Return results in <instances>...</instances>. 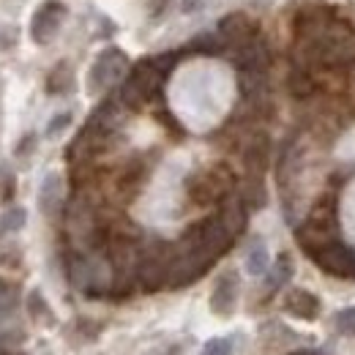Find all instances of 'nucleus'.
Masks as SVG:
<instances>
[{
  "instance_id": "nucleus-1",
  "label": "nucleus",
  "mask_w": 355,
  "mask_h": 355,
  "mask_svg": "<svg viewBox=\"0 0 355 355\" xmlns=\"http://www.w3.org/2000/svg\"><path fill=\"white\" fill-rule=\"evenodd\" d=\"M235 186V175L227 164H211L205 170H197L194 175L186 180V194L194 205H214V202H224L232 194Z\"/></svg>"
},
{
  "instance_id": "nucleus-2",
  "label": "nucleus",
  "mask_w": 355,
  "mask_h": 355,
  "mask_svg": "<svg viewBox=\"0 0 355 355\" xmlns=\"http://www.w3.org/2000/svg\"><path fill=\"white\" fill-rule=\"evenodd\" d=\"M173 260H175V252L170 243L153 241L150 246H145V252H139V260H137V284L145 293H156V290L167 287Z\"/></svg>"
},
{
  "instance_id": "nucleus-3",
  "label": "nucleus",
  "mask_w": 355,
  "mask_h": 355,
  "mask_svg": "<svg viewBox=\"0 0 355 355\" xmlns=\"http://www.w3.org/2000/svg\"><path fill=\"white\" fill-rule=\"evenodd\" d=\"M164 71L159 69V63L150 58V60H142L139 66H134L132 74L126 77V83L121 85V104L129 107V110H139L145 107L164 83Z\"/></svg>"
},
{
  "instance_id": "nucleus-4",
  "label": "nucleus",
  "mask_w": 355,
  "mask_h": 355,
  "mask_svg": "<svg viewBox=\"0 0 355 355\" xmlns=\"http://www.w3.org/2000/svg\"><path fill=\"white\" fill-rule=\"evenodd\" d=\"M126 69H129V58H126L123 49H115V46L104 49L93 60V66H90L88 71V93L90 96H98L107 88H112L126 74Z\"/></svg>"
},
{
  "instance_id": "nucleus-5",
  "label": "nucleus",
  "mask_w": 355,
  "mask_h": 355,
  "mask_svg": "<svg viewBox=\"0 0 355 355\" xmlns=\"http://www.w3.org/2000/svg\"><path fill=\"white\" fill-rule=\"evenodd\" d=\"M311 263L336 279H355V252L342 241H328L309 254Z\"/></svg>"
},
{
  "instance_id": "nucleus-6",
  "label": "nucleus",
  "mask_w": 355,
  "mask_h": 355,
  "mask_svg": "<svg viewBox=\"0 0 355 355\" xmlns=\"http://www.w3.org/2000/svg\"><path fill=\"white\" fill-rule=\"evenodd\" d=\"M66 17H69L66 3H60V0H44V3L33 11V19H31V39L39 46H46L58 36V31L63 28Z\"/></svg>"
},
{
  "instance_id": "nucleus-7",
  "label": "nucleus",
  "mask_w": 355,
  "mask_h": 355,
  "mask_svg": "<svg viewBox=\"0 0 355 355\" xmlns=\"http://www.w3.org/2000/svg\"><path fill=\"white\" fill-rule=\"evenodd\" d=\"M238 304V273L227 270L216 279L214 290H211V311L216 317H232Z\"/></svg>"
},
{
  "instance_id": "nucleus-8",
  "label": "nucleus",
  "mask_w": 355,
  "mask_h": 355,
  "mask_svg": "<svg viewBox=\"0 0 355 355\" xmlns=\"http://www.w3.org/2000/svg\"><path fill=\"white\" fill-rule=\"evenodd\" d=\"M39 211L46 219H55L63 211V178L58 173H46L39 186Z\"/></svg>"
},
{
  "instance_id": "nucleus-9",
  "label": "nucleus",
  "mask_w": 355,
  "mask_h": 355,
  "mask_svg": "<svg viewBox=\"0 0 355 355\" xmlns=\"http://www.w3.org/2000/svg\"><path fill=\"white\" fill-rule=\"evenodd\" d=\"M219 36L224 39L227 46H243L252 42V19L241 11L235 14H227L222 22H219Z\"/></svg>"
},
{
  "instance_id": "nucleus-10",
  "label": "nucleus",
  "mask_w": 355,
  "mask_h": 355,
  "mask_svg": "<svg viewBox=\"0 0 355 355\" xmlns=\"http://www.w3.org/2000/svg\"><path fill=\"white\" fill-rule=\"evenodd\" d=\"M320 309H322L320 298L314 293H309V290H304V287H295V290H290L284 295V311L298 317V320H317Z\"/></svg>"
},
{
  "instance_id": "nucleus-11",
  "label": "nucleus",
  "mask_w": 355,
  "mask_h": 355,
  "mask_svg": "<svg viewBox=\"0 0 355 355\" xmlns=\"http://www.w3.org/2000/svg\"><path fill=\"white\" fill-rule=\"evenodd\" d=\"M243 164L249 170V175H263L270 164V139L268 134H254L252 142L243 150Z\"/></svg>"
},
{
  "instance_id": "nucleus-12",
  "label": "nucleus",
  "mask_w": 355,
  "mask_h": 355,
  "mask_svg": "<svg viewBox=\"0 0 355 355\" xmlns=\"http://www.w3.org/2000/svg\"><path fill=\"white\" fill-rule=\"evenodd\" d=\"M249 208H246V202L241 200V194H230L227 200L222 202V211H219V219L227 224V230L238 238L243 230H246V224H249Z\"/></svg>"
},
{
  "instance_id": "nucleus-13",
  "label": "nucleus",
  "mask_w": 355,
  "mask_h": 355,
  "mask_svg": "<svg viewBox=\"0 0 355 355\" xmlns=\"http://www.w3.org/2000/svg\"><path fill=\"white\" fill-rule=\"evenodd\" d=\"M74 90V66L69 60H60L46 74V93L52 96H69Z\"/></svg>"
},
{
  "instance_id": "nucleus-14",
  "label": "nucleus",
  "mask_w": 355,
  "mask_h": 355,
  "mask_svg": "<svg viewBox=\"0 0 355 355\" xmlns=\"http://www.w3.org/2000/svg\"><path fill=\"white\" fill-rule=\"evenodd\" d=\"M241 200L246 202L249 211H260L263 205L268 202L266 186H263V175H249L243 189H241Z\"/></svg>"
},
{
  "instance_id": "nucleus-15",
  "label": "nucleus",
  "mask_w": 355,
  "mask_h": 355,
  "mask_svg": "<svg viewBox=\"0 0 355 355\" xmlns=\"http://www.w3.org/2000/svg\"><path fill=\"white\" fill-rule=\"evenodd\" d=\"M270 266V254H268L266 243L263 241H254L252 249L246 252V260H243V268L249 276H263Z\"/></svg>"
},
{
  "instance_id": "nucleus-16",
  "label": "nucleus",
  "mask_w": 355,
  "mask_h": 355,
  "mask_svg": "<svg viewBox=\"0 0 355 355\" xmlns=\"http://www.w3.org/2000/svg\"><path fill=\"white\" fill-rule=\"evenodd\" d=\"M287 88H290V93H293L295 98H309L311 93L317 90V83H314V77H311L304 66H298V69L290 71V77H287Z\"/></svg>"
},
{
  "instance_id": "nucleus-17",
  "label": "nucleus",
  "mask_w": 355,
  "mask_h": 355,
  "mask_svg": "<svg viewBox=\"0 0 355 355\" xmlns=\"http://www.w3.org/2000/svg\"><path fill=\"white\" fill-rule=\"evenodd\" d=\"M290 276H293V260H290L287 254H279V257H276V266L270 268V273H268V279H266V290L268 293L282 290V287L290 282Z\"/></svg>"
},
{
  "instance_id": "nucleus-18",
  "label": "nucleus",
  "mask_w": 355,
  "mask_h": 355,
  "mask_svg": "<svg viewBox=\"0 0 355 355\" xmlns=\"http://www.w3.org/2000/svg\"><path fill=\"white\" fill-rule=\"evenodd\" d=\"M19 306V287L8 279H0V320L11 317Z\"/></svg>"
},
{
  "instance_id": "nucleus-19",
  "label": "nucleus",
  "mask_w": 355,
  "mask_h": 355,
  "mask_svg": "<svg viewBox=\"0 0 355 355\" xmlns=\"http://www.w3.org/2000/svg\"><path fill=\"white\" fill-rule=\"evenodd\" d=\"M28 311H31V320H36V322H44V325H52V322H55V314L46 306L44 295H42L39 290H33V293L28 295Z\"/></svg>"
},
{
  "instance_id": "nucleus-20",
  "label": "nucleus",
  "mask_w": 355,
  "mask_h": 355,
  "mask_svg": "<svg viewBox=\"0 0 355 355\" xmlns=\"http://www.w3.org/2000/svg\"><path fill=\"white\" fill-rule=\"evenodd\" d=\"M224 39L219 33H202L197 36L191 44H189V52H200V55H219L224 52Z\"/></svg>"
},
{
  "instance_id": "nucleus-21",
  "label": "nucleus",
  "mask_w": 355,
  "mask_h": 355,
  "mask_svg": "<svg viewBox=\"0 0 355 355\" xmlns=\"http://www.w3.org/2000/svg\"><path fill=\"white\" fill-rule=\"evenodd\" d=\"M25 222H28L25 208H19V205L6 208V214L0 216V235H11V232L22 230V227H25Z\"/></svg>"
},
{
  "instance_id": "nucleus-22",
  "label": "nucleus",
  "mask_w": 355,
  "mask_h": 355,
  "mask_svg": "<svg viewBox=\"0 0 355 355\" xmlns=\"http://www.w3.org/2000/svg\"><path fill=\"white\" fill-rule=\"evenodd\" d=\"M17 194V173L8 164H0V202H11Z\"/></svg>"
},
{
  "instance_id": "nucleus-23",
  "label": "nucleus",
  "mask_w": 355,
  "mask_h": 355,
  "mask_svg": "<svg viewBox=\"0 0 355 355\" xmlns=\"http://www.w3.org/2000/svg\"><path fill=\"white\" fill-rule=\"evenodd\" d=\"M232 353H235V342L230 336H214L200 350V355H232Z\"/></svg>"
},
{
  "instance_id": "nucleus-24",
  "label": "nucleus",
  "mask_w": 355,
  "mask_h": 355,
  "mask_svg": "<svg viewBox=\"0 0 355 355\" xmlns=\"http://www.w3.org/2000/svg\"><path fill=\"white\" fill-rule=\"evenodd\" d=\"M334 328L342 334V336H355V306L347 309H339L334 314Z\"/></svg>"
},
{
  "instance_id": "nucleus-25",
  "label": "nucleus",
  "mask_w": 355,
  "mask_h": 355,
  "mask_svg": "<svg viewBox=\"0 0 355 355\" xmlns=\"http://www.w3.org/2000/svg\"><path fill=\"white\" fill-rule=\"evenodd\" d=\"M25 342V331L11 328V331H0V350H14Z\"/></svg>"
},
{
  "instance_id": "nucleus-26",
  "label": "nucleus",
  "mask_w": 355,
  "mask_h": 355,
  "mask_svg": "<svg viewBox=\"0 0 355 355\" xmlns=\"http://www.w3.org/2000/svg\"><path fill=\"white\" fill-rule=\"evenodd\" d=\"M69 126H71V112H60V115H55V118L49 121L46 137H58V134L63 132V129H69Z\"/></svg>"
},
{
  "instance_id": "nucleus-27",
  "label": "nucleus",
  "mask_w": 355,
  "mask_h": 355,
  "mask_svg": "<svg viewBox=\"0 0 355 355\" xmlns=\"http://www.w3.org/2000/svg\"><path fill=\"white\" fill-rule=\"evenodd\" d=\"M33 150H36V134H25L22 142L17 145V156H28V153H33Z\"/></svg>"
},
{
  "instance_id": "nucleus-28",
  "label": "nucleus",
  "mask_w": 355,
  "mask_h": 355,
  "mask_svg": "<svg viewBox=\"0 0 355 355\" xmlns=\"http://www.w3.org/2000/svg\"><path fill=\"white\" fill-rule=\"evenodd\" d=\"M287 355H322V353H320V350H306V347H304V350H293V353H287Z\"/></svg>"
},
{
  "instance_id": "nucleus-29",
  "label": "nucleus",
  "mask_w": 355,
  "mask_h": 355,
  "mask_svg": "<svg viewBox=\"0 0 355 355\" xmlns=\"http://www.w3.org/2000/svg\"><path fill=\"white\" fill-rule=\"evenodd\" d=\"M0 355H22V353H17V350H0Z\"/></svg>"
}]
</instances>
